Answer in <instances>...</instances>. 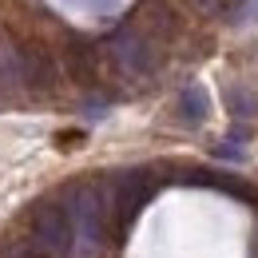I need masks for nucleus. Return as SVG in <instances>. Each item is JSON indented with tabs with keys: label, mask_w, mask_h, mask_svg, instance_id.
Instances as JSON below:
<instances>
[{
	"label": "nucleus",
	"mask_w": 258,
	"mask_h": 258,
	"mask_svg": "<svg viewBox=\"0 0 258 258\" xmlns=\"http://www.w3.org/2000/svg\"><path fill=\"white\" fill-rule=\"evenodd\" d=\"M151 191H155V175L151 171H119V175H111L103 207H107V219L115 223L119 234L135 223V215L143 211V203L151 199Z\"/></svg>",
	"instance_id": "obj_1"
},
{
	"label": "nucleus",
	"mask_w": 258,
	"mask_h": 258,
	"mask_svg": "<svg viewBox=\"0 0 258 258\" xmlns=\"http://www.w3.org/2000/svg\"><path fill=\"white\" fill-rule=\"evenodd\" d=\"M68 223H72V238L80 242V250H96L103 242V223H107V207H103V191L96 183H80L72 187V211H68Z\"/></svg>",
	"instance_id": "obj_2"
},
{
	"label": "nucleus",
	"mask_w": 258,
	"mask_h": 258,
	"mask_svg": "<svg viewBox=\"0 0 258 258\" xmlns=\"http://www.w3.org/2000/svg\"><path fill=\"white\" fill-rule=\"evenodd\" d=\"M111 56H115L119 68H127L135 76L155 72L163 64V48L147 28H119V32L111 36Z\"/></svg>",
	"instance_id": "obj_3"
},
{
	"label": "nucleus",
	"mask_w": 258,
	"mask_h": 258,
	"mask_svg": "<svg viewBox=\"0 0 258 258\" xmlns=\"http://www.w3.org/2000/svg\"><path fill=\"white\" fill-rule=\"evenodd\" d=\"M32 246L40 254H68L72 250V223L60 203H40L32 211Z\"/></svg>",
	"instance_id": "obj_4"
},
{
	"label": "nucleus",
	"mask_w": 258,
	"mask_h": 258,
	"mask_svg": "<svg viewBox=\"0 0 258 258\" xmlns=\"http://www.w3.org/2000/svg\"><path fill=\"white\" fill-rule=\"evenodd\" d=\"M32 92H52L60 84V64L52 60V52L44 48H20V72H16Z\"/></svg>",
	"instance_id": "obj_5"
},
{
	"label": "nucleus",
	"mask_w": 258,
	"mask_h": 258,
	"mask_svg": "<svg viewBox=\"0 0 258 258\" xmlns=\"http://www.w3.org/2000/svg\"><path fill=\"white\" fill-rule=\"evenodd\" d=\"M175 111H179V119H183L187 127H199V123L207 119V111H211V96H207L203 88H183Z\"/></svg>",
	"instance_id": "obj_6"
},
{
	"label": "nucleus",
	"mask_w": 258,
	"mask_h": 258,
	"mask_svg": "<svg viewBox=\"0 0 258 258\" xmlns=\"http://www.w3.org/2000/svg\"><path fill=\"white\" fill-rule=\"evenodd\" d=\"M226 103H230V111H234V115H258V99H254L250 88L230 84V88H226Z\"/></svg>",
	"instance_id": "obj_7"
},
{
	"label": "nucleus",
	"mask_w": 258,
	"mask_h": 258,
	"mask_svg": "<svg viewBox=\"0 0 258 258\" xmlns=\"http://www.w3.org/2000/svg\"><path fill=\"white\" fill-rule=\"evenodd\" d=\"M68 68H72V76H76L80 84L96 76V68H92V52H88L84 44H76V48H68Z\"/></svg>",
	"instance_id": "obj_8"
},
{
	"label": "nucleus",
	"mask_w": 258,
	"mask_h": 258,
	"mask_svg": "<svg viewBox=\"0 0 258 258\" xmlns=\"http://www.w3.org/2000/svg\"><path fill=\"white\" fill-rule=\"evenodd\" d=\"M230 20L234 24H258V0H238V4H226Z\"/></svg>",
	"instance_id": "obj_9"
},
{
	"label": "nucleus",
	"mask_w": 258,
	"mask_h": 258,
	"mask_svg": "<svg viewBox=\"0 0 258 258\" xmlns=\"http://www.w3.org/2000/svg\"><path fill=\"white\" fill-rule=\"evenodd\" d=\"M203 12H226V0H195Z\"/></svg>",
	"instance_id": "obj_10"
}]
</instances>
